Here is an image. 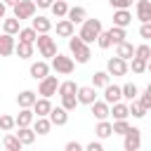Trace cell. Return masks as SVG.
I'll return each mask as SVG.
<instances>
[{
    "instance_id": "6da1fadb",
    "label": "cell",
    "mask_w": 151,
    "mask_h": 151,
    "mask_svg": "<svg viewBox=\"0 0 151 151\" xmlns=\"http://www.w3.org/2000/svg\"><path fill=\"white\" fill-rule=\"evenodd\" d=\"M101 33H104V28H101V21H99V19H85L78 35H80V40H83L85 45H90V42L99 40Z\"/></svg>"
},
{
    "instance_id": "7a4b0ae2",
    "label": "cell",
    "mask_w": 151,
    "mask_h": 151,
    "mask_svg": "<svg viewBox=\"0 0 151 151\" xmlns=\"http://www.w3.org/2000/svg\"><path fill=\"white\" fill-rule=\"evenodd\" d=\"M68 50L73 52V57H76V61H78V64H87V61H90V57H92L90 45H85V42L80 40V35L68 38Z\"/></svg>"
},
{
    "instance_id": "3957f363",
    "label": "cell",
    "mask_w": 151,
    "mask_h": 151,
    "mask_svg": "<svg viewBox=\"0 0 151 151\" xmlns=\"http://www.w3.org/2000/svg\"><path fill=\"white\" fill-rule=\"evenodd\" d=\"M38 50H40V54L42 57H47V59H54L59 52H57V42H54V38H50V33H45V35H38Z\"/></svg>"
},
{
    "instance_id": "277c9868",
    "label": "cell",
    "mask_w": 151,
    "mask_h": 151,
    "mask_svg": "<svg viewBox=\"0 0 151 151\" xmlns=\"http://www.w3.org/2000/svg\"><path fill=\"white\" fill-rule=\"evenodd\" d=\"M52 68H54L57 73H61V76H68V73H73V68H76V61H73L71 57L57 54V57L52 59Z\"/></svg>"
},
{
    "instance_id": "5b68a950",
    "label": "cell",
    "mask_w": 151,
    "mask_h": 151,
    "mask_svg": "<svg viewBox=\"0 0 151 151\" xmlns=\"http://www.w3.org/2000/svg\"><path fill=\"white\" fill-rule=\"evenodd\" d=\"M35 0H21L17 7H14V17L19 19V21H24V19H33L35 17Z\"/></svg>"
},
{
    "instance_id": "8992f818",
    "label": "cell",
    "mask_w": 151,
    "mask_h": 151,
    "mask_svg": "<svg viewBox=\"0 0 151 151\" xmlns=\"http://www.w3.org/2000/svg\"><path fill=\"white\" fill-rule=\"evenodd\" d=\"M57 90H59V80H57V76H47V78L40 80V85H38V94H42L45 99H50L52 94H57Z\"/></svg>"
},
{
    "instance_id": "52a82bcc",
    "label": "cell",
    "mask_w": 151,
    "mask_h": 151,
    "mask_svg": "<svg viewBox=\"0 0 151 151\" xmlns=\"http://www.w3.org/2000/svg\"><path fill=\"white\" fill-rule=\"evenodd\" d=\"M139 144H142V130L139 127H130V132L123 139V149L125 151H139Z\"/></svg>"
},
{
    "instance_id": "ba28073f",
    "label": "cell",
    "mask_w": 151,
    "mask_h": 151,
    "mask_svg": "<svg viewBox=\"0 0 151 151\" xmlns=\"http://www.w3.org/2000/svg\"><path fill=\"white\" fill-rule=\"evenodd\" d=\"M106 73L109 76H125L127 73V61H123L120 57H111L106 61Z\"/></svg>"
},
{
    "instance_id": "9c48e42d",
    "label": "cell",
    "mask_w": 151,
    "mask_h": 151,
    "mask_svg": "<svg viewBox=\"0 0 151 151\" xmlns=\"http://www.w3.org/2000/svg\"><path fill=\"white\" fill-rule=\"evenodd\" d=\"M120 99H123V87H118V85H111V83H109V85L104 87V101L111 106V104H118Z\"/></svg>"
},
{
    "instance_id": "30bf717a",
    "label": "cell",
    "mask_w": 151,
    "mask_h": 151,
    "mask_svg": "<svg viewBox=\"0 0 151 151\" xmlns=\"http://www.w3.org/2000/svg\"><path fill=\"white\" fill-rule=\"evenodd\" d=\"M78 101H80V104H87V106H92V104L97 101V90H94L92 85L78 87Z\"/></svg>"
},
{
    "instance_id": "8fae6325",
    "label": "cell",
    "mask_w": 151,
    "mask_h": 151,
    "mask_svg": "<svg viewBox=\"0 0 151 151\" xmlns=\"http://www.w3.org/2000/svg\"><path fill=\"white\" fill-rule=\"evenodd\" d=\"M35 101H38V94H35L33 90H24V92H19V97H17V104H19L21 109H33Z\"/></svg>"
},
{
    "instance_id": "7c38bea8",
    "label": "cell",
    "mask_w": 151,
    "mask_h": 151,
    "mask_svg": "<svg viewBox=\"0 0 151 151\" xmlns=\"http://www.w3.org/2000/svg\"><path fill=\"white\" fill-rule=\"evenodd\" d=\"M31 78L33 80H45L47 78V73H50V66H47V61H35V64H31Z\"/></svg>"
},
{
    "instance_id": "4fadbf2b",
    "label": "cell",
    "mask_w": 151,
    "mask_h": 151,
    "mask_svg": "<svg viewBox=\"0 0 151 151\" xmlns=\"http://www.w3.org/2000/svg\"><path fill=\"white\" fill-rule=\"evenodd\" d=\"M52 104H50V99H45V97H40L38 101H35V106H33V113H35V118H47L50 113H52Z\"/></svg>"
},
{
    "instance_id": "5bb4252c",
    "label": "cell",
    "mask_w": 151,
    "mask_h": 151,
    "mask_svg": "<svg viewBox=\"0 0 151 151\" xmlns=\"http://www.w3.org/2000/svg\"><path fill=\"white\" fill-rule=\"evenodd\" d=\"M14 50H17L14 35H7V33H2V35H0V57H9Z\"/></svg>"
},
{
    "instance_id": "9a60e30c",
    "label": "cell",
    "mask_w": 151,
    "mask_h": 151,
    "mask_svg": "<svg viewBox=\"0 0 151 151\" xmlns=\"http://www.w3.org/2000/svg\"><path fill=\"white\" fill-rule=\"evenodd\" d=\"M130 24H132V14H130L127 9H116V14H113V26L127 28Z\"/></svg>"
},
{
    "instance_id": "2e32d148",
    "label": "cell",
    "mask_w": 151,
    "mask_h": 151,
    "mask_svg": "<svg viewBox=\"0 0 151 151\" xmlns=\"http://www.w3.org/2000/svg\"><path fill=\"white\" fill-rule=\"evenodd\" d=\"M31 21H33L31 28H35L38 35H45V33H50V28H52V21H50L47 17H33Z\"/></svg>"
},
{
    "instance_id": "e0dca14e",
    "label": "cell",
    "mask_w": 151,
    "mask_h": 151,
    "mask_svg": "<svg viewBox=\"0 0 151 151\" xmlns=\"http://www.w3.org/2000/svg\"><path fill=\"white\" fill-rule=\"evenodd\" d=\"M92 116H94L97 120H106V118L111 116V106H109L106 101H94V104H92Z\"/></svg>"
},
{
    "instance_id": "ac0fdd59",
    "label": "cell",
    "mask_w": 151,
    "mask_h": 151,
    "mask_svg": "<svg viewBox=\"0 0 151 151\" xmlns=\"http://www.w3.org/2000/svg\"><path fill=\"white\" fill-rule=\"evenodd\" d=\"M14 120H17V127H31V123H35V113L31 109H21Z\"/></svg>"
},
{
    "instance_id": "d6986e66",
    "label": "cell",
    "mask_w": 151,
    "mask_h": 151,
    "mask_svg": "<svg viewBox=\"0 0 151 151\" xmlns=\"http://www.w3.org/2000/svg\"><path fill=\"white\" fill-rule=\"evenodd\" d=\"M47 118H50L52 125H66V123H68V111L61 109V106H57V109H52V113H50Z\"/></svg>"
},
{
    "instance_id": "ffe728a7",
    "label": "cell",
    "mask_w": 151,
    "mask_h": 151,
    "mask_svg": "<svg viewBox=\"0 0 151 151\" xmlns=\"http://www.w3.org/2000/svg\"><path fill=\"white\" fill-rule=\"evenodd\" d=\"M137 19L142 24H149L151 21V2L149 0H139L137 2Z\"/></svg>"
},
{
    "instance_id": "44dd1931",
    "label": "cell",
    "mask_w": 151,
    "mask_h": 151,
    "mask_svg": "<svg viewBox=\"0 0 151 151\" xmlns=\"http://www.w3.org/2000/svg\"><path fill=\"white\" fill-rule=\"evenodd\" d=\"M116 57H120L123 61H127V59H134V47H132V42H120V45H116Z\"/></svg>"
},
{
    "instance_id": "7402d4cb",
    "label": "cell",
    "mask_w": 151,
    "mask_h": 151,
    "mask_svg": "<svg viewBox=\"0 0 151 151\" xmlns=\"http://www.w3.org/2000/svg\"><path fill=\"white\" fill-rule=\"evenodd\" d=\"M66 17H68V21L76 26V24H83V21L87 19V12H85V7H71Z\"/></svg>"
},
{
    "instance_id": "603a6c76",
    "label": "cell",
    "mask_w": 151,
    "mask_h": 151,
    "mask_svg": "<svg viewBox=\"0 0 151 151\" xmlns=\"http://www.w3.org/2000/svg\"><path fill=\"white\" fill-rule=\"evenodd\" d=\"M111 116H113L116 120H127V116H130V106H127V104H123V101H118V104H113Z\"/></svg>"
},
{
    "instance_id": "cb8c5ba5",
    "label": "cell",
    "mask_w": 151,
    "mask_h": 151,
    "mask_svg": "<svg viewBox=\"0 0 151 151\" xmlns=\"http://www.w3.org/2000/svg\"><path fill=\"white\" fill-rule=\"evenodd\" d=\"M2 146L7 149V151H21V142H19V137L17 134H12V132H7L5 134V139H2Z\"/></svg>"
},
{
    "instance_id": "d4e9b609",
    "label": "cell",
    "mask_w": 151,
    "mask_h": 151,
    "mask_svg": "<svg viewBox=\"0 0 151 151\" xmlns=\"http://www.w3.org/2000/svg\"><path fill=\"white\" fill-rule=\"evenodd\" d=\"M57 35H61V38H73V24H71L68 19L57 21Z\"/></svg>"
},
{
    "instance_id": "484cf974",
    "label": "cell",
    "mask_w": 151,
    "mask_h": 151,
    "mask_svg": "<svg viewBox=\"0 0 151 151\" xmlns=\"http://www.w3.org/2000/svg\"><path fill=\"white\" fill-rule=\"evenodd\" d=\"M59 97H71V94H78V85L73 83V80H64V83H59Z\"/></svg>"
},
{
    "instance_id": "4316f807",
    "label": "cell",
    "mask_w": 151,
    "mask_h": 151,
    "mask_svg": "<svg viewBox=\"0 0 151 151\" xmlns=\"http://www.w3.org/2000/svg\"><path fill=\"white\" fill-rule=\"evenodd\" d=\"M94 132H97V137H99V139H106V137H111V134H113V125H111L109 120H99V123H97V127H94Z\"/></svg>"
},
{
    "instance_id": "83f0119b",
    "label": "cell",
    "mask_w": 151,
    "mask_h": 151,
    "mask_svg": "<svg viewBox=\"0 0 151 151\" xmlns=\"http://www.w3.org/2000/svg\"><path fill=\"white\" fill-rule=\"evenodd\" d=\"M19 24H21V21H19L17 17L5 19V21H2V31H5L7 35H14V33H19V31H21V26H19Z\"/></svg>"
},
{
    "instance_id": "f1b7e54d",
    "label": "cell",
    "mask_w": 151,
    "mask_h": 151,
    "mask_svg": "<svg viewBox=\"0 0 151 151\" xmlns=\"http://www.w3.org/2000/svg\"><path fill=\"white\" fill-rule=\"evenodd\" d=\"M17 137H19L21 144H33V142H35V130H33V127H19Z\"/></svg>"
},
{
    "instance_id": "f546056e",
    "label": "cell",
    "mask_w": 151,
    "mask_h": 151,
    "mask_svg": "<svg viewBox=\"0 0 151 151\" xmlns=\"http://www.w3.org/2000/svg\"><path fill=\"white\" fill-rule=\"evenodd\" d=\"M109 73L106 71H97V73H92V87L97 90V87H106L109 85Z\"/></svg>"
},
{
    "instance_id": "4dcf8cb0",
    "label": "cell",
    "mask_w": 151,
    "mask_h": 151,
    "mask_svg": "<svg viewBox=\"0 0 151 151\" xmlns=\"http://www.w3.org/2000/svg\"><path fill=\"white\" fill-rule=\"evenodd\" d=\"M50 9H52V14H54L57 19H61V17H66V14H68V5H66L64 0H54V5H52Z\"/></svg>"
},
{
    "instance_id": "1f68e13d",
    "label": "cell",
    "mask_w": 151,
    "mask_h": 151,
    "mask_svg": "<svg viewBox=\"0 0 151 151\" xmlns=\"http://www.w3.org/2000/svg\"><path fill=\"white\" fill-rule=\"evenodd\" d=\"M38 40V33H35V28H21L19 31V42H35Z\"/></svg>"
},
{
    "instance_id": "d6a6232c",
    "label": "cell",
    "mask_w": 151,
    "mask_h": 151,
    "mask_svg": "<svg viewBox=\"0 0 151 151\" xmlns=\"http://www.w3.org/2000/svg\"><path fill=\"white\" fill-rule=\"evenodd\" d=\"M14 52L19 54V59H28V57H33V45L31 42H17Z\"/></svg>"
},
{
    "instance_id": "836d02e7",
    "label": "cell",
    "mask_w": 151,
    "mask_h": 151,
    "mask_svg": "<svg viewBox=\"0 0 151 151\" xmlns=\"http://www.w3.org/2000/svg\"><path fill=\"white\" fill-rule=\"evenodd\" d=\"M50 127H52L50 118H35V123H33V130H35L38 134H47V132H50Z\"/></svg>"
},
{
    "instance_id": "e575fe53",
    "label": "cell",
    "mask_w": 151,
    "mask_h": 151,
    "mask_svg": "<svg viewBox=\"0 0 151 151\" xmlns=\"http://www.w3.org/2000/svg\"><path fill=\"white\" fill-rule=\"evenodd\" d=\"M109 35H111V40H113V45H120V42H125V28H118V26H111V28H109Z\"/></svg>"
},
{
    "instance_id": "d590c367",
    "label": "cell",
    "mask_w": 151,
    "mask_h": 151,
    "mask_svg": "<svg viewBox=\"0 0 151 151\" xmlns=\"http://www.w3.org/2000/svg\"><path fill=\"white\" fill-rule=\"evenodd\" d=\"M137 94H139V90H137L134 83H125V85H123V97H125L127 101H134Z\"/></svg>"
},
{
    "instance_id": "8d00e7d4",
    "label": "cell",
    "mask_w": 151,
    "mask_h": 151,
    "mask_svg": "<svg viewBox=\"0 0 151 151\" xmlns=\"http://www.w3.org/2000/svg\"><path fill=\"white\" fill-rule=\"evenodd\" d=\"M14 127H17V120H14L12 116H5V113H2V116H0V130H2V132H9V130H14Z\"/></svg>"
},
{
    "instance_id": "74e56055",
    "label": "cell",
    "mask_w": 151,
    "mask_h": 151,
    "mask_svg": "<svg viewBox=\"0 0 151 151\" xmlns=\"http://www.w3.org/2000/svg\"><path fill=\"white\" fill-rule=\"evenodd\" d=\"M78 104H80V101H78V94H71V97H61V109H66V111H73Z\"/></svg>"
},
{
    "instance_id": "f35d334b",
    "label": "cell",
    "mask_w": 151,
    "mask_h": 151,
    "mask_svg": "<svg viewBox=\"0 0 151 151\" xmlns=\"http://www.w3.org/2000/svg\"><path fill=\"white\" fill-rule=\"evenodd\" d=\"M130 113H132L134 118H144V116H146L149 111H146V109H144V106H142L139 101H130Z\"/></svg>"
},
{
    "instance_id": "ab89813d",
    "label": "cell",
    "mask_w": 151,
    "mask_h": 151,
    "mask_svg": "<svg viewBox=\"0 0 151 151\" xmlns=\"http://www.w3.org/2000/svg\"><path fill=\"white\" fill-rule=\"evenodd\" d=\"M127 132H130V123L127 120H116L113 123V134H123L125 137Z\"/></svg>"
},
{
    "instance_id": "60d3db41",
    "label": "cell",
    "mask_w": 151,
    "mask_h": 151,
    "mask_svg": "<svg viewBox=\"0 0 151 151\" xmlns=\"http://www.w3.org/2000/svg\"><path fill=\"white\" fill-rule=\"evenodd\" d=\"M134 57L149 61V59H151V47H149V45H139V47H134Z\"/></svg>"
},
{
    "instance_id": "b9f144b4",
    "label": "cell",
    "mask_w": 151,
    "mask_h": 151,
    "mask_svg": "<svg viewBox=\"0 0 151 151\" xmlns=\"http://www.w3.org/2000/svg\"><path fill=\"white\" fill-rule=\"evenodd\" d=\"M146 64H149V61L134 57V59H132V73H144V71H146Z\"/></svg>"
},
{
    "instance_id": "7bdbcfd3",
    "label": "cell",
    "mask_w": 151,
    "mask_h": 151,
    "mask_svg": "<svg viewBox=\"0 0 151 151\" xmlns=\"http://www.w3.org/2000/svg\"><path fill=\"white\" fill-rule=\"evenodd\" d=\"M97 42H99V47H101V50H109V47L113 45V40H111V35H109V31H104V33L99 35V40H97Z\"/></svg>"
},
{
    "instance_id": "ee69618b",
    "label": "cell",
    "mask_w": 151,
    "mask_h": 151,
    "mask_svg": "<svg viewBox=\"0 0 151 151\" xmlns=\"http://www.w3.org/2000/svg\"><path fill=\"white\" fill-rule=\"evenodd\" d=\"M109 5L116 7V9H127L132 5V0H109Z\"/></svg>"
},
{
    "instance_id": "f6af8a7d",
    "label": "cell",
    "mask_w": 151,
    "mask_h": 151,
    "mask_svg": "<svg viewBox=\"0 0 151 151\" xmlns=\"http://www.w3.org/2000/svg\"><path fill=\"white\" fill-rule=\"evenodd\" d=\"M139 35H142L144 40H151V21H149V24H142V26H139Z\"/></svg>"
},
{
    "instance_id": "bcb514c9",
    "label": "cell",
    "mask_w": 151,
    "mask_h": 151,
    "mask_svg": "<svg viewBox=\"0 0 151 151\" xmlns=\"http://www.w3.org/2000/svg\"><path fill=\"white\" fill-rule=\"evenodd\" d=\"M137 101H139V104H142V106H144V109H146V111H151V97H149V94H146V92H144V94H142V97H139V99H137Z\"/></svg>"
},
{
    "instance_id": "7dc6e473",
    "label": "cell",
    "mask_w": 151,
    "mask_h": 151,
    "mask_svg": "<svg viewBox=\"0 0 151 151\" xmlns=\"http://www.w3.org/2000/svg\"><path fill=\"white\" fill-rule=\"evenodd\" d=\"M85 151H104V146H101L99 142H90V144L85 146Z\"/></svg>"
},
{
    "instance_id": "c3c4849f",
    "label": "cell",
    "mask_w": 151,
    "mask_h": 151,
    "mask_svg": "<svg viewBox=\"0 0 151 151\" xmlns=\"http://www.w3.org/2000/svg\"><path fill=\"white\" fill-rule=\"evenodd\" d=\"M66 151H85V149H83L78 142H68V144H66Z\"/></svg>"
},
{
    "instance_id": "681fc988",
    "label": "cell",
    "mask_w": 151,
    "mask_h": 151,
    "mask_svg": "<svg viewBox=\"0 0 151 151\" xmlns=\"http://www.w3.org/2000/svg\"><path fill=\"white\" fill-rule=\"evenodd\" d=\"M35 5H38V7H42V9H47V7H52V5H54V0H35Z\"/></svg>"
},
{
    "instance_id": "f907efd6",
    "label": "cell",
    "mask_w": 151,
    "mask_h": 151,
    "mask_svg": "<svg viewBox=\"0 0 151 151\" xmlns=\"http://www.w3.org/2000/svg\"><path fill=\"white\" fill-rule=\"evenodd\" d=\"M5 14H7V5L0 2V19H5Z\"/></svg>"
},
{
    "instance_id": "816d5d0a",
    "label": "cell",
    "mask_w": 151,
    "mask_h": 151,
    "mask_svg": "<svg viewBox=\"0 0 151 151\" xmlns=\"http://www.w3.org/2000/svg\"><path fill=\"white\" fill-rule=\"evenodd\" d=\"M2 2H5V5H9V7H17L21 0H2Z\"/></svg>"
},
{
    "instance_id": "f5cc1de1",
    "label": "cell",
    "mask_w": 151,
    "mask_h": 151,
    "mask_svg": "<svg viewBox=\"0 0 151 151\" xmlns=\"http://www.w3.org/2000/svg\"><path fill=\"white\" fill-rule=\"evenodd\" d=\"M144 92H146V94H149V97H151V83H149V85H146V90H144Z\"/></svg>"
},
{
    "instance_id": "db71d44e",
    "label": "cell",
    "mask_w": 151,
    "mask_h": 151,
    "mask_svg": "<svg viewBox=\"0 0 151 151\" xmlns=\"http://www.w3.org/2000/svg\"><path fill=\"white\" fill-rule=\"evenodd\" d=\"M146 71H151V59H149V64H146Z\"/></svg>"
},
{
    "instance_id": "11a10c76",
    "label": "cell",
    "mask_w": 151,
    "mask_h": 151,
    "mask_svg": "<svg viewBox=\"0 0 151 151\" xmlns=\"http://www.w3.org/2000/svg\"><path fill=\"white\" fill-rule=\"evenodd\" d=\"M0 116H2V113H0Z\"/></svg>"
},
{
    "instance_id": "9f6ffc18",
    "label": "cell",
    "mask_w": 151,
    "mask_h": 151,
    "mask_svg": "<svg viewBox=\"0 0 151 151\" xmlns=\"http://www.w3.org/2000/svg\"><path fill=\"white\" fill-rule=\"evenodd\" d=\"M64 2H66V0H64Z\"/></svg>"
}]
</instances>
